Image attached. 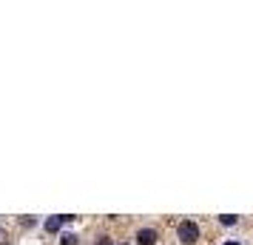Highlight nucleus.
<instances>
[{
	"mask_svg": "<svg viewBox=\"0 0 253 245\" xmlns=\"http://www.w3.org/2000/svg\"><path fill=\"white\" fill-rule=\"evenodd\" d=\"M225 245H239V243H225Z\"/></svg>",
	"mask_w": 253,
	"mask_h": 245,
	"instance_id": "7",
	"label": "nucleus"
},
{
	"mask_svg": "<svg viewBox=\"0 0 253 245\" xmlns=\"http://www.w3.org/2000/svg\"><path fill=\"white\" fill-rule=\"evenodd\" d=\"M74 243H77L74 234H63V240H60V245H74Z\"/></svg>",
	"mask_w": 253,
	"mask_h": 245,
	"instance_id": "5",
	"label": "nucleus"
},
{
	"mask_svg": "<svg viewBox=\"0 0 253 245\" xmlns=\"http://www.w3.org/2000/svg\"><path fill=\"white\" fill-rule=\"evenodd\" d=\"M97 245H114V243H111V237H100V240H97Z\"/></svg>",
	"mask_w": 253,
	"mask_h": 245,
	"instance_id": "6",
	"label": "nucleus"
},
{
	"mask_svg": "<svg viewBox=\"0 0 253 245\" xmlns=\"http://www.w3.org/2000/svg\"><path fill=\"white\" fill-rule=\"evenodd\" d=\"M236 220H239V217H233V214H222V217H219L222 225H236Z\"/></svg>",
	"mask_w": 253,
	"mask_h": 245,
	"instance_id": "4",
	"label": "nucleus"
},
{
	"mask_svg": "<svg viewBox=\"0 0 253 245\" xmlns=\"http://www.w3.org/2000/svg\"><path fill=\"white\" fill-rule=\"evenodd\" d=\"M60 225H63V222H60V217H48V220H46V231L54 234V231H60Z\"/></svg>",
	"mask_w": 253,
	"mask_h": 245,
	"instance_id": "3",
	"label": "nucleus"
},
{
	"mask_svg": "<svg viewBox=\"0 0 253 245\" xmlns=\"http://www.w3.org/2000/svg\"><path fill=\"white\" fill-rule=\"evenodd\" d=\"M176 234H179V243L194 245L196 240H199V225H196V222H191V220H185V222H179Z\"/></svg>",
	"mask_w": 253,
	"mask_h": 245,
	"instance_id": "1",
	"label": "nucleus"
},
{
	"mask_svg": "<svg viewBox=\"0 0 253 245\" xmlns=\"http://www.w3.org/2000/svg\"><path fill=\"white\" fill-rule=\"evenodd\" d=\"M137 243L139 245H154L157 243V231H154V228H142V231L137 234Z\"/></svg>",
	"mask_w": 253,
	"mask_h": 245,
	"instance_id": "2",
	"label": "nucleus"
}]
</instances>
